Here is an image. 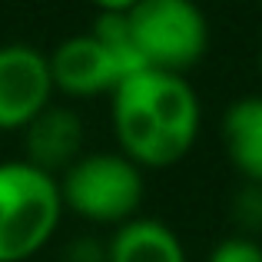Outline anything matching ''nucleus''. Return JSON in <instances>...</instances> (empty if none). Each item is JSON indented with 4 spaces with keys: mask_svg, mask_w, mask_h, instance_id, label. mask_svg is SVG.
Here are the masks:
<instances>
[{
    "mask_svg": "<svg viewBox=\"0 0 262 262\" xmlns=\"http://www.w3.org/2000/svg\"><path fill=\"white\" fill-rule=\"evenodd\" d=\"M229 216H232V223L239 226L236 236L256 239V232H262V186H256V183H243V189L232 196Z\"/></svg>",
    "mask_w": 262,
    "mask_h": 262,
    "instance_id": "obj_11",
    "label": "nucleus"
},
{
    "mask_svg": "<svg viewBox=\"0 0 262 262\" xmlns=\"http://www.w3.org/2000/svg\"><path fill=\"white\" fill-rule=\"evenodd\" d=\"M63 212L93 226H116L140 216L146 179L133 160L116 153H83L57 176Z\"/></svg>",
    "mask_w": 262,
    "mask_h": 262,
    "instance_id": "obj_3",
    "label": "nucleus"
},
{
    "mask_svg": "<svg viewBox=\"0 0 262 262\" xmlns=\"http://www.w3.org/2000/svg\"><path fill=\"white\" fill-rule=\"evenodd\" d=\"M206 262H262V243L249 236H226L212 246Z\"/></svg>",
    "mask_w": 262,
    "mask_h": 262,
    "instance_id": "obj_12",
    "label": "nucleus"
},
{
    "mask_svg": "<svg viewBox=\"0 0 262 262\" xmlns=\"http://www.w3.org/2000/svg\"><path fill=\"white\" fill-rule=\"evenodd\" d=\"M96 7V13H129L140 0H90Z\"/></svg>",
    "mask_w": 262,
    "mask_h": 262,
    "instance_id": "obj_14",
    "label": "nucleus"
},
{
    "mask_svg": "<svg viewBox=\"0 0 262 262\" xmlns=\"http://www.w3.org/2000/svg\"><path fill=\"white\" fill-rule=\"evenodd\" d=\"M106 262H189L186 246L166 223L136 216L106 239Z\"/></svg>",
    "mask_w": 262,
    "mask_h": 262,
    "instance_id": "obj_9",
    "label": "nucleus"
},
{
    "mask_svg": "<svg viewBox=\"0 0 262 262\" xmlns=\"http://www.w3.org/2000/svg\"><path fill=\"white\" fill-rule=\"evenodd\" d=\"M90 33H93V37L116 57V63L126 70V77H129V73H136V70H146V67L140 63L136 47H133V33H129L126 13H96Z\"/></svg>",
    "mask_w": 262,
    "mask_h": 262,
    "instance_id": "obj_10",
    "label": "nucleus"
},
{
    "mask_svg": "<svg viewBox=\"0 0 262 262\" xmlns=\"http://www.w3.org/2000/svg\"><path fill=\"white\" fill-rule=\"evenodd\" d=\"M219 140H223L229 166L243 176V183L262 186V96L259 93L239 96L223 110Z\"/></svg>",
    "mask_w": 262,
    "mask_h": 262,
    "instance_id": "obj_8",
    "label": "nucleus"
},
{
    "mask_svg": "<svg viewBox=\"0 0 262 262\" xmlns=\"http://www.w3.org/2000/svg\"><path fill=\"white\" fill-rule=\"evenodd\" d=\"M63 262H106V243L100 246L96 239L83 236V239H77V243L67 249Z\"/></svg>",
    "mask_w": 262,
    "mask_h": 262,
    "instance_id": "obj_13",
    "label": "nucleus"
},
{
    "mask_svg": "<svg viewBox=\"0 0 262 262\" xmlns=\"http://www.w3.org/2000/svg\"><path fill=\"white\" fill-rule=\"evenodd\" d=\"M259 7H262V0H259Z\"/></svg>",
    "mask_w": 262,
    "mask_h": 262,
    "instance_id": "obj_16",
    "label": "nucleus"
},
{
    "mask_svg": "<svg viewBox=\"0 0 262 262\" xmlns=\"http://www.w3.org/2000/svg\"><path fill=\"white\" fill-rule=\"evenodd\" d=\"M53 103L47 53L33 43L0 47V133H20L43 106Z\"/></svg>",
    "mask_w": 262,
    "mask_h": 262,
    "instance_id": "obj_5",
    "label": "nucleus"
},
{
    "mask_svg": "<svg viewBox=\"0 0 262 262\" xmlns=\"http://www.w3.org/2000/svg\"><path fill=\"white\" fill-rule=\"evenodd\" d=\"M110 123L120 153L143 173L169 169L196 146L203 106L186 77L136 70L110 93Z\"/></svg>",
    "mask_w": 262,
    "mask_h": 262,
    "instance_id": "obj_1",
    "label": "nucleus"
},
{
    "mask_svg": "<svg viewBox=\"0 0 262 262\" xmlns=\"http://www.w3.org/2000/svg\"><path fill=\"white\" fill-rule=\"evenodd\" d=\"M63 219L57 176L27 160L0 163V262L33 259Z\"/></svg>",
    "mask_w": 262,
    "mask_h": 262,
    "instance_id": "obj_2",
    "label": "nucleus"
},
{
    "mask_svg": "<svg viewBox=\"0 0 262 262\" xmlns=\"http://www.w3.org/2000/svg\"><path fill=\"white\" fill-rule=\"evenodd\" d=\"M53 77V93L73 96V100H93V96H110L120 80L126 77L116 57L93 37V33H77L67 37L47 53Z\"/></svg>",
    "mask_w": 262,
    "mask_h": 262,
    "instance_id": "obj_6",
    "label": "nucleus"
},
{
    "mask_svg": "<svg viewBox=\"0 0 262 262\" xmlns=\"http://www.w3.org/2000/svg\"><path fill=\"white\" fill-rule=\"evenodd\" d=\"M259 70H262V50H259Z\"/></svg>",
    "mask_w": 262,
    "mask_h": 262,
    "instance_id": "obj_15",
    "label": "nucleus"
},
{
    "mask_svg": "<svg viewBox=\"0 0 262 262\" xmlns=\"http://www.w3.org/2000/svg\"><path fill=\"white\" fill-rule=\"evenodd\" d=\"M126 20L146 70L186 77L209 50V20L196 0H140Z\"/></svg>",
    "mask_w": 262,
    "mask_h": 262,
    "instance_id": "obj_4",
    "label": "nucleus"
},
{
    "mask_svg": "<svg viewBox=\"0 0 262 262\" xmlns=\"http://www.w3.org/2000/svg\"><path fill=\"white\" fill-rule=\"evenodd\" d=\"M24 160L50 176H60L83 156V120L70 106H43L24 129Z\"/></svg>",
    "mask_w": 262,
    "mask_h": 262,
    "instance_id": "obj_7",
    "label": "nucleus"
}]
</instances>
